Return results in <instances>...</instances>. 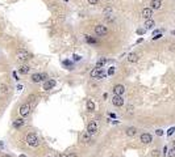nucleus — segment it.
<instances>
[{
    "label": "nucleus",
    "mask_w": 175,
    "mask_h": 157,
    "mask_svg": "<svg viewBox=\"0 0 175 157\" xmlns=\"http://www.w3.org/2000/svg\"><path fill=\"white\" fill-rule=\"evenodd\" d=\"M16 58L19 62H28L30 58H32V54L24 49H21V50H17L16 52Z\"/></svg>",
    "instance_id": "obj_1"
},
{
    "label": "nucleus",
    "mask_w": 175,
    "mask_h": 157,
    "mask_svg": "<svg viewBox=\"0 0 175 157\" xmlns=\"http://www.w3.org/2000/svg\"><path fill=\"white\" fill-rule=\"evenodd\" d=\"M26 143H28V145H30V147H37V145L40 144V140H38L36 133L30 132V133L26 135Z\"/></svg>",
    "instance_id": "obj_2"
},
{
    "label": "nucleus",
    "mask_w": 175,
    "mask_h": 157,
    "mask_svg": "<svg viewBox=\"0 0 175 157\" xmlns=\"http://www.w3.org/2000/svg\"><path fill=\"white\" fill-rule=\"evenodd\" d=\"M90 75H91L92 78H103V77H105V72H104L102 68H95V70H92Z\"/></svg>",
    "instance_id": "obj_3"
},
{
    "label": "nucleus",
    "mask_w": 175,
    "mask_h": 157,
    "mask_svg": "<svg viewBox=\"0 0 175 157\" xmlns=\"http://www.w3.org/2000/svg\"><path fill=\"white\" fill-rule=\"evenodd\" d=\"M95 33H96L97 36H102L103 37V36H105L107 33H108V28L105 25H102V24L100 25H96L95 26Z\"/></svg>",
    "instance_id": "obj_4"
},
{
    "label": "nucleus",
    "mask_w": 175,
    "mask_h": 157,
    "mask_svg": "<svg viewBox=\"0 0 175 157\" xmlns=\"http://www.w3.org/2000/svg\"><path fill=\"white\" fill-rule=\"evenodd\" d=\"M20 115L21 117H26V115H29V113H30V106L28 105V104H24V105H21L20 106Z\"/></svg>",
    "instance_id": "obj_5"
},
{
    "label": "nucleus",
    "mask_w": 175,
    "mask_h": 157,
    "mask_svg": "<svg viewBox=\"0 0 175 157\" xmlns=\"http://www.w3.org/2000/svg\"><path fill=\"white\" fill-rule=\"evenodd\" d=\"M124 92H125V86H124V85H121V84L115 85V88H113V93H115V94H117V96H123Z\"/></svg>",
    "instance_id": "obj_6"
},
{
    "label": "nucleus",
    "mask_w": 175,
    "mask_h": 157,
    "mask_svg": "<svg viewBox=\"0 0 175 157\" xmlns=\"http://www.w3.org/2000/svg\"><path fill=\"white\" fill-rule=\"evenodd\" d=\"M87 132L91 133V135H94V133L97 132V125L95 122H90L88 123V126H87Z\"/></svg>",
    "instance_id": "obj_7"
},
{
    "label": "nucleus",
    "mask_w": 175,
    "mask_h": 157,
    "mask_svg": "<svg viewBox=\"0 0 175 157\" xmlns=\"http://www.w3.org/2000/svg\"><path fill=\"white\" fill-rule=\"evenodd\" d=\"M46 77V73H34L33 76H32V81L33 83H40L42 80H45Z\"/></svg>",
    "instance_id": "obj_8"
},
{
    "label": "nucleus",
    "mask_w": 175,
    "mask_h": 157,
    "mask_svg": "<svg viewBox=\"0 0 175 157\" xmlns=\"http://www.w3.org/2000/svg\"><path fill=\"white\" fill-rule=\"evenodd\" d=\"M112 104H113L115 106H123V105H124V99H123L121 96L115 94V96H113V99H112Z\"/></svg>",
    "instance_id": "obj_9"
},
{
    "label": "nucleus",
    "mask_w": 175,
    "mask_h": 157,
    "mask_svg": "<svg viewBox=\"0 0 175 157\" xmlns=\"http://www.w3.org/2000/svg\"><path fill=\"white\" fill-rule=\"evenodd\" d=\"M151 140H153V138H151V135L150 133H142L141 135V143H144V144H149V143H151Z\"/></svg>",
    "instance_id": "obj_10"
},
{
    "label": "nucleus",
    "mask_w": 175,
    "mask_h": 157,
    "mask_svg": "<svg viewBox=\"0 0 175 157\" xmlns=\"http://www.w3.org/2000/svg\"><path fill=\"white\" fill-rule=\"evenodd\" d=\"M151 16H153V10H151V8H144V9H142V17H144L145 20L151 18Z\"/></svg>",
    "instance_id": "obj_11"
},
{
    "label": "nucleus",
    "mask_w": 175,
    "mask_h": 157,
    "mask_svg": "<svg viewBox=\"0 0 175 157\" xmlns=\"http://www.w3.org/2000/svg\"><path fill=\"white\" fill-rule=\"evenodd\" d=\"M54 85H56V81L54 80H48L45 84H43V91H50V89L54 88Z\"/></svg>",
    "instance_id": "obj_12"
},
{
    "label": "nucleus",
    "mask_w": 175,
    "mask_h": 157,
    "mask_svg": "<svg viewBox=\"0 0 175 157\" xmlns=\"http://www.w3.org/2000/svg\"><path fill=\"white\" fill-rule=\"evenodd\" d=\"M29 71H30V68H29V65H26V64H23V65L19 67V72L21 75H26V73H29Z\"/></svg>",
    "instance_id": "obj_13"
},
{
    "label": "nucleus",
    "mask_w": 175,
    "mask_h": 157,
    "mask_svg": "<svg viewBox=\"0 0 175 157\" xmlns=\"http://www.w3.org/2000/svg\"><path fill=\"white\" fill-rule=\"evenodd\" d=\"M150 5H151V9H159L162 5V2L161 0H151Z\"/></svg>",
    "instance_id": "obj_14"
},
{
    "label": "nucleus",
    "mask_w": 175,
    "mask_h": 157,
    "mask_svg": "<svg viewBox=\"0 0 175 157\" xmlns=\"http://www.w3.org/2000/svg\"><path fill=\"white\" fill-rule=\"evenodd\" d=\"M137 60H138V55H137V54L132 52V54L128 55V62H129V63H136Z\"/></svg>",
    "instance_id": "obj_15"
},
{
    "label": "nucleus",
    "mask_w": 175,
    "mask_h": 157,
    "mask_svg": "<svg viewBox=\"0 0 175 157\" xmlns=\"http://www.w3.org/2000/svg\"><path fill=\"white\" fill-rule=\"evenodd\" d=\"M24 119H21V118H19V119H16L15 122H13V127L15 128H20V127H23L24 126Z\"/></svg>",
    "instance_id": "obj_16"
},
{
    "label": "nucleus",
    "mask_w": 175,
    "mask_h": 157,
    "mask_svg": "<svg viewBox=\"0 0 175 157\" xmlns=\"http://www.w3.org/2000/svg\"><path fill=\"white\" fill-rule=\"evenodd\" d=\"M105 63H107V59L105 58H100L99 60L96 62V68H102V67H104Z\"/></svg>",
    "instance_id": "obj_17"
},
{
    "label": "nucleus",
    "mask_w": 175,
    "mask_h": 157,
    "mask_svg": "<svg viewBox=\"0 0 175 157\" xmlns=\"http://www.w3.org/2000/svg\"><path fill=\"white\" fill-rule=\"evenodd\" d=\"M136 133H137V130L134 127H129L126 130V135L128 136H136Z\"/></svg>",
    "instance_id": "obj_18"
},
{
    "label": "nucleus",
    "mask_w": 175,
    "mask_h": 157,
    "mask_svg": "<svg viewBox=\"0 0 175 157\" xmlns=\"http://www.w3.org/2000/svg\"><path fill=\"white\" fill-rule=\"evenodd\" d=\"M153 26H154V21H153L151 18L145 20V28H146V29H151Z\"/></svg>",
    "instance_id": "obj_19"
},
{
    "label": "nucleus",
    "mask_w": 175,
    "mask_h": 157,
    "mask_svg": "<svg viewBox=\"0 0 175 157\" xmlns=\"http://www.w3.org/2000/svg\"><path fill=\"white\" fill-rule=\"evenodd\" d=\"M82 140L84 143H91V133H83V136H82Z\"/></svg>",
    "instance_id": "obj_20"
},
{
    "label": "nucleus",
    "mask_w": 175,
    "mask_h": 157,
    "mask_svg": "<svg viewBox=\"0 0 175 157\" xmlns=\"http://www.w3.org/2000/svg\"><path fill=\"white\" fill-rule=\"evenodd\" d=\"M87 110H88V111H94L95 110V104L92 102L91 99L87 101Z\"/></svg>",
    "instance_id": "obj_21"
},
{
    "label": "nucleus",
    "mask_w": 175,
    "mask_h": 157,
    "mask_svg": "<svg viewBox=\"0 0 175 157\" xmlns=\"http://www.w3.org/2000/svg\"><path fill=\"white\" fill-rule=\"evenodd\" d=\"M86 39H87V42H90V43H96V39L95 38L92 39L90 36H86Z\"/></svg>",
    "instance_id": "obj_22"
},
{
    "label": "nucleus",
    "mask_w": 175,
    "mask_h": 157,
    "mask_svg": "<svg viewBox=\"0 0 175 157\" xmlns=\"http://www.w3.org/2000/svg\"><path fill=\"white\" fill-rule=\"evenodd\" d=\"M167 156H169V157H175V148L170 149V151H169V153H167Z\"/></svg>",
    "instance_id": "obj_23"
},
{
    "label": "nucleus",
    "mask_w": 175,
    "mask_h": 157,
    "mask_svg": "<svg viewBox=\"0 0 175 157\" xmlns=\"http://www.w3.org/2000/svg\"><path fill=\"white\" fill-rule=\"evenodd\" d=\"M7 89H8V86H7V85H0V92H2V93H5V92H7Z\"/></svg>",
    "instance_id": "obj_24"
},
{
    "label": "nucleus",
    "mask_w": 175,
    "mask_h": 157,
    "mask_svg": "<svg viewBox=\"0 0 175 157\" xmlns=\"http://www.w3.org/2000/svg\"><path fill=\"white\" fill-rule=\"evenodd\" d=\"M97 3H99V0H88V4L90 5H96Z\"/></svg>",
    "instance_id": "obj_25"
},
{
    "label": "nucleus",
    "mask_w": 175,
    "mask_h": 157,
    "mask_svg": "<svg viewBox=\"0 0 175 157\" xmlns=\"http://www.w3.org/2000/svg\"><path fill=\"white\" fill-rule=\"evenodd\" d=\"M151 156H153V157H158V156H159V151H158V149H154V151H153V153H151Z\"/></svg>",
    "instance_id": "obj_26"
},
{
    "label": "nucleus",
    "mask_w": 175,
    "mask_h": 157,
    "mask_svg": "<svg viewBox=\"0 0 175 157\" xmlns=\"http://www.w3.org/2000/svg\"><path fill=\"white\" fill-rule=\"evenodd\" d=\"M113 73H115V67H111V68H109V71H108V75L112 76Z\"/></svg>",
    "instance_id": "obj_27"
},
{
    "label": "nucleus",
    "mask_w": 175,
    "mask_h": 157,
    "mask_svg": "<svg viewBox=\"0 0 175 157\" xmlns=\"http://www.w3.org/2000/svg\"><path fill=\"white\" fill-rule=\"evenodd\" d=\"M174 132H175V127H172V128H170V130L167 131V135L170 136V135H172V133H174Z\"/></svg>",
    "instance_id": "obj_28"
},
{
    "label": "nucleus",
    "mask_w": 175,
    "mask_h": 157,
    "mask_svg": "<svg viewBox=\"0 0 175 157\" xmlns=\"http://www.w3.org/2000/svg\"><path fill=\"white\" fill-rule=\"evenodd\" d=\"M155 132H157V135H158V136H162V135H163V131H162V130H157Z\"/></svg>",
    "instance_id": "obj_29"
},
{
    "label": "nucleus",
    "mask_w": 175,
    "mask_h": 157,
    "mask_svg": "<svg viewBox=\"0 0 175 157\" xmlns=\"http://www.w3.org/2000/svg\"><path fill=\"white\" fill-rule=\"evenodd\" d=\"M66 157H78L75 153H69V154H66Z\"/></svg>",
    "instance_id": "obj_30"
},
{
    "label": "nucleus",
    "mask_w": 175,
    "mask_h": 157,
    "mask_svg": "<svg viewBox=\"0 0 175 157\" xmlns=\"http://www.w3.org/2000/svg\"><path fill=\"white\" fill-rule=\"evenodd\" d=\"M104 12H105V13H111V12H112V8H107V9H104Z\"/></svg>",
    "instance_id": "obj_31"
},
{
    "label": "nucleus",
    "mask_w": 175,
    "mask_h": 157,
    "mask_svg": "<svg viewBox=\"0 0 175 157\" xmlns=\"http://www.w3.org/2000/svg\"><path fill=\"white\" fill-rule=\"evenodd\" d=\"M72 58H74L75 60H79V59H80V57H79V55H74V57H72Z\"/></svg>",
    "instance_id": "obj_32"
},
{
    "label": "nucleus",
    "mask_w": 175,
    "mask_h": 157,
    "mask_svg": "<svg viewBox=\"0 0 175 157\" xmlns=\"http://www.w3.org/2000/svg\"><path fill=\"white\" fill-rule=\"evenodd\" d=\"M137 33H138V34H144V30H142V29H138Z\"/></svg>",
    "instance_id": "obj_33"
},
{
    "label": "nucleus",
    "mask_w": 175,
    "mask_h": 157,
    "mask_svg": "<svg viewBox=\"0 0 175 157\" xmlns=\"http://www.w3.org/2000/svg\"><path fill=\"white\" fill-rule=\"evenodd\" d=\"M29 101H34V96H33V94L29 96Z\"/></svg>",
    "instance_id": "obj_34"
},
{
    "label": "nucleus",
    "mask_w": 175,
    "mask_h": 157,
    "mask_svg": "<svg viewBox=\"0 0 175 157\" xmlns=\"http://www.w3.org/2000/svg\"><path fill=\"white\" fill-rule=\"evenodd\" d=\"M57 157H66V156H63V154H58Z\"/></svg>",
    "instance_id": "obj_35"
},
{
    "label": "nucleus",
    "mask_w": 175,
    "mask_h": 157,
    "mask_svg": "<svg viewBox=\"0 0 175 157\" xmlns=\"http://www.w3.org/2000/svg\"><path fill=\"white\" fill-rule=\"evenodd\" d=\"M171 33H172V34H174V36H175V30H172V31H171Z\"/></svg>",
    "instance_id": "obj_36"
},
{
    "label": "nucleus",
    "mask_w": 175,
    "mask_h": 157,
    "mask_svg": "<svg viewBox=\"0 0 175 157\" xmlns=\"http://www.w3.org/2000/svg\"><path fill=\"white\" fill-rule=\"evenodd\" d=\"M20 157H26V156H25V154H21V156H20Z\"/></svg>",
    "instance_id": "obj_37"
},
{
    "label": "nucleus",
    "mask_w": 175,
    "mask_h": 157,
    "mask_svg": "<svg viewBox=\"0 0 175 157\" xmlns=\"http://www.w3.org/2000/svg\"><path fill=\"white\" fill-rule=\"evenodd\" d=\"M174 148H175V140H174Z\"/></svg>",
    "instance_id": "obj_38"
},
{
    "label": "nucleus",
    "mask_w": 175,
    "mask_h": 157,
    "mask_svg": "<svg viewBox=\"0 0 175 157\" xmlns=\"http://www.w3.org/2000/svg\"><path fill=\"white\" fill-rule=\"evenodd\" d=\"M3 157H9V156H3Z\"/></svg>",
    "instance_id": "obj_39"
}]
</instances>
